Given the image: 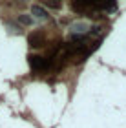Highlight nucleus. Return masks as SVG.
Returning a JSON list of instances; mask_svg holds the SVG:
<instances>
[{"mask_svg": "<svg viewBox=\"0 0 126 128\" xmlns=\"http://www.w3.org/2000/svg\"><path fill=\"white\" fill-rule=\"evenodd\" d=\"M71 8L75 11H88V9H95V11H115L117 4L113 2H73Z\"/></svg>", "mask_w": 126, "mask_h": 128, "instance_id": "1", "label": "nucleus"}, {"mask_svg": "<svg viewBox=\"0 0 126 128\" xmlns=\"http://www.w3.org/2000/svg\"><path fill=\"white\" fill-rule=\"evenodd\" d=\"M29 64L35 72H46L51 68V59L48 57H38V55H31L29 57Z\"/></svg>", "mask_w": 126, "mask_h": 128, "instance_id": "2", "label": "nucleus"}, {"mask_svg": "<svg viewBox=\"0 0 126 128\" xmlns=\"http://www.w3.org/2000/svg\"><path fill=\"white\" fill-rule=\"evenodd\" d=\"M33 15L37 16V18H40V20H48L49 18V15H48V11H46L44 8H40V6H33Z\"/></svg>", "mask_w": 126, "mask_h": 128, "instance_id": "3", "label": "nucleus"}, {"mask_svg": "<svg viewBox=\"0 0 126 128\" xmlns=\"http://www.w3.org/2000/svg\"><path fill=\"white\" fill-rule=\"evenodd\" d=\"M29 44L33 46V48L42 46V35H40V33H31V35H29Z\"/></svg>", "mask_w": 126, "mask_h": 128, "instance_id": "4", "label": "nucleus"}, {"mask_svg": "<svg viewBox=\"0 0 126 128\" xmlns=\"http://www.w3.org/2000/svg\"><path fill=\"white\" fill-rule=\"evenodd\" d=\"M18 20H20V24H24V26H31L33 24V18H31L29 15H20Z\"/></svg>", "mask_w": 126, "mask_h": 128, "instance_id": "5", "label": "nucleus"}]
</instances>
